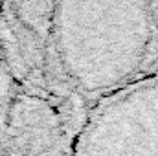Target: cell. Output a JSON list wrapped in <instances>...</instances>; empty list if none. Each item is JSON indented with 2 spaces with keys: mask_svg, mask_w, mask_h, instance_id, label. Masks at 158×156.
Listing matches in <instances>:
<instances>
[{
  "mask_svg": "<svg viewBox=\"0 0 158 156\" xmlns=\"http://www.w3.org/2000/svg\"><path fill=\"white\" fill-rule=\"evenodd\" d=\"M153 0H57L55 39L66 76L90 94L116 90L143 64Z\"/></svg>",
  "mask_w": 158,
  "mask_h": 156,
  "instance_id": "obj_1",
  "label": "cell"
}]
</instances>
